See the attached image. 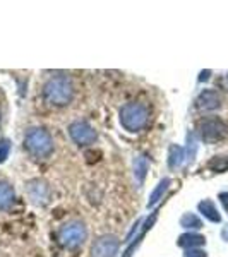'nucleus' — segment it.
Wrapping results in <instances>:
<instances>
[{
    "mask_svg": "<svg viewBox=\"0 0 228 257\" xmlns=\"http://www.w3.org/2000/svg\"><path fill=\"white\" fill-rule=\"evenodd\" d=\"M43 93H45V98H47L52 105L64 106V105H67V103H70V99H72L74 88L69 77L59 76V77L50 79L47 84H45Z\"/></svg>",
    "mask_w": 228,
    "mask_h": 257,
    "instance_id": "nucleus-1",
    "label": "nucleus"
},
{
    "mask_svg": "<svg viewBox=\"0 0 228 257\" xmlns=\"http://www.w3.org/2000/svg\"><path fill=\"white\" fill-rule=\"evenodd\" d=\"M148 117H149V110L143 103H127L120 110V122L131 132L141 131L148 123Z\"/></svg>",
    "mask_w": 228,
    "mask_h": 257,
    "instance_id": "nucleus-2",
    "label": "nucleus"
},
{
    "mask_svg": "<svg viewBox=\"0 0 228 257\" xmlns=\"http://www.w3.org/2000/svg\"><path fill=\"white\" fill-rule=\"evenodd\" d=\"M26 148L36 156H48L53 149L52 138L43 128H31L26 134Z\"/></svg>",
    "mask_w": 228,
    "mask_h": 257,
    "instance_id": "nucleus-3",
    "label": "nucleus"
},
{
    "mask_svg": "<svg viewBox=\"0 0 228 257\" xmlns=\"http://www.w3.org/2000/svg\"><path fill=\"white\" fill-rule=\"evenodd\" d=\"M86 235H88V233H86V228L79 221L69 223V225H65L60 230L62 243H64V245H67L69 248L79 247L81 243L86 240Z\"/></svg>",
    "mask_w": 228,
    "mask_h": 257,
    "instance_id": "nucleus-4",
    "label": "nucleus"
},
{
    "mask_svg": "<svg viewBox=\"0 0 228 257\" xmlns=\"http://www.w3.org/2000/svg\"><path fill=\"white\" fill-rule=\"evenodd\" d=\"M201 138L206 143H216L226 136V125L219 118H206L199 127Z\"/></svg>",
    "mask_w": 228,
    "mask_h": 257,
    "instance_id": "nucleus-5",
    "label": "nucleus"
},
{
    "mask_svg": "<svg viewBox=\"0 0 228 257\" xmlns=\"http://www.w3.org/2000/svg\"><path fill=\"white\" fill-rule=\"evenodd\" d=\"M69 134L81 146H89V144H93L96 141V132L86 122H74L69 127Z\"/></svg>",
    "mask_w": 228,
    "mask_h": 257,
    "instance_id": "nucleus-6",
    "label": "nucleus"
},
{
    "mask_svg": "<svg viewBox=\"0 0 228 257\" xmlns=\"http://www.w3.org/2000/svg\"><path fill=\"white\" fill-rule=\"evenodd\" d=\"M119 250V240L111 235L98 238L93 245V257H115Z\"/></svg>",
    "mask_w": 228,
    "mask_h": 257,
    "instance_id": "nucleus-7",
    "label": "nucleus"
},
{
    "mask_svg": "<svg viewBox=\"0 0 228 257\" xmlns=\"http://www.w3.org/2000/svg\"><path fill=\"white\" fill-rule=\"evenodd\" d=\"M219 94L216 91L213 89H204L197 98V106L201 110H214V108H219Z\"/></svg>",
    "mask_w": 228,
    "mask_h": 257,
    "instance_id": "nucleus-8",
    "label": "nucleus"
},
{
    "mask_svg": "<svg viewBox=\"0 0 228 257\" xmlns=\"http://www.w3.org/2000/svg\"><path fill=\"white\" fill-rule=\"evenodd\" d=\"M14 201V189L6 182H0V209H7Z\"/></svg>",
    "mask_w": 228,
    "mask_h": 257,
    "instance_id": "nucleus-9",
    "label": "nucleus"
},
{
    "mask_svg": "<svg viewBox=\"0 0 228 257\" xmlns=\"http://www.w3.org/2000/svg\"><path fill=\"white\" fill-rule=\"evenodd\" d=\"M199 211H201V213L204 214V216L208 218L209 221H213V223H218L219 219H221V216H219V213L216 211V208H214V204L211 201L199 202Z\"/></svg>",
    "mask_w": 228,
    "mask_h": 257,
    "instance_id": "nucleus-10",
    "label": "nucleus"
},
{
    "mask_svg": "<svg viewBox=\"0 0 228 257\" xmlns=\"http://www.w3.org/2000/svg\"><path fill=\"white\" fill-rule=\"evenodd\" d=\"M204 243V237H201V235H196V233H185L182 235L179 238V245L180 247H197V245H202Z\"/></svg>",
    "mask_w": 228,
    "mask_h": 257,
    "instance_id": "nucleus-11",
    "label": "nucleus"
},
{
    "mask_svg": "<svg viewBox=\"0 0 228 257\" xmlns=\"http://www.w3.org/2000/svg\"><path fill=\"white\" fill-rule=\"evenodd\" d=\"M148 168H149V163H148L146 156H139V158H136V161H134V175H136V178H138L139 184L144 180V177H146Z\"/></svg>",
    "mask_w": 228,
    "mask_h": 257,
    "instance_id": "nucleus-12",
    "label": "nucleus"
},
{
    "mask_svg": "<svg viewBox=\"0 0 228 257\" xmlns=\"http://www.w3.org/2000/svg\"><path fill=\"white\" fill-rule=\"evenodd\" d=\"M184 149L180 146H172L170 148V167L172 168H177L182 165V161H184Z\"/></svg>",
    "mask_w": 228,
    "mask_h": 257,
    "instance_id": "nucleus-13",
    "label": "nucleus"
},
{
    "mask_svg": "<svg viewBox=\"0 0 228 257\" xmlns=\"http://www.w3.org/2000/svg\"><path fill=\"white\" fill-rule=\"evenodd\" d=\"M168 184H170V178H165V180L161 182V184L158 185V187H156V190L151 194V197H149V204H148V208H151L153 204H156V202L160 201V197L163 196L165 190L168 189Z\"/></svg>",
    "mask_w": 228,
    "mask_h": 257,
    "instance_id": "nucleus-14",
    "label": "nucleus"
},
{
    "mask_svg": "<svg viewBox=\"0 0 228 257\" xmlns=\"http://www.w3.org/2000/svg\"><path fill=\"white\" fill-rule=\"evenodd\" d=\"M208 167L214 172H226L228 170V158L226 156H219V158L211 160L208 163Z\"/></svg>",
    "mask_w": 228,
    "mask_h": 257,
    "instance_id": "nucleus-15",
    "label": "nucleus"
},
{
    "mask_svg": "<svg viewBox=\"0 0 228 257\" xmlns=\"http://www.w3.org/2000/svg\"><path fill=\"white\" fill-rule=\"evenodd\" d=\"M180 225L184 228H196L197 230V228L202 226V223L196 214H185V216L180 219Z\"/></svg>",
    "mask_w": 228,
    "mask_h": 257,
    "instance_id": "nucleus-16",
    "label": "nucleus"
},
{
    "mask_svg": "<svg viewBox=\"0 0 228 257\" xmlns=\"http://www.w3.org/2000/svg\"><path fill=\"white\" fill-rule=\"evenodd\" d=\"M9 151H11V144L9 141H0V163H4V161L7 160V156H9Z\"/></svg>",
    "mask_w": 228,
    "mask_h": 257,
    "instance_id": "nucleus-17",
    "label": "nucleus"
},
{
    "mask_svg": "<svg viewBox=\"0 0 228 257\" xmlns=\"http://www.w3.org/2000/svg\"><path fill=\"white\" fill-rule=\"evenodd\" d=\"M185 255H187V257H206V252L197 250V248H189Z\"/></svg>",
    "mask_w": 228,
    "mask_h": 257,
    "instance_id": "nucleus-18",
    "label": "nucleus"
},
{
    "mask_svg": "<svg viewBox=\"0 0 228 257\" xmlns=\"http://www.w3.org/2000/svg\"><path fill=\"white\" fill-rule=\"evenodd\" d=\"M219 199H221V204L225 206V209L228 211V194H221Z\"/></svg>",
    "mask_w": 228,
    "mask_h": 257,
    "instance_id": "nucleus-19",
    "label": "nucleus"
},
{
    "mask_svg": "<svg viewBox=\"0 0 228 257\" xmlns=\"http://www.w3.org/2000/svg\"><path fill=\"white\" fill-rule=\"evenodd\" d=\"M209 70H206V72H202L201 74V77H199V79H201V81H206V79H208V77H209Z\"/></svg>",
    "mask_w": 228,
    "mask_h": 257,
    "instance_id": "nucleus-20",
    "label": "nucleus"
},
{
    "mask_svg": "<svg viewBox=\"0 0 228 257\" xmlns=\"http://www.w3.org/2000/svg\"><path fill=\"white\" fill-rule=\"evenodd\" d=\"M221 237L225 238V240H228V226H225V230L221 231Z\"/></svg>",
    "mask_w": 228,
    "mask_h": 257,
    "instance_id": "nucleus-21",
    "label": "nucleus"
},
{
    "mask_svg": "<svg viewBox=\"0 0 228 257\" xmlns=\"http://www.w3.org/2000/svg\"><path fill=\"white\" fill-rule=\"evenodd\" d=\"M225 84L228 86V76H226V79H225Z\"/></svg>",
    "mask_w": 228,
    "mask_h": 257,
    "instance_id": "nucleus-22",
    "label": "nucleus"
}]
</instances>
